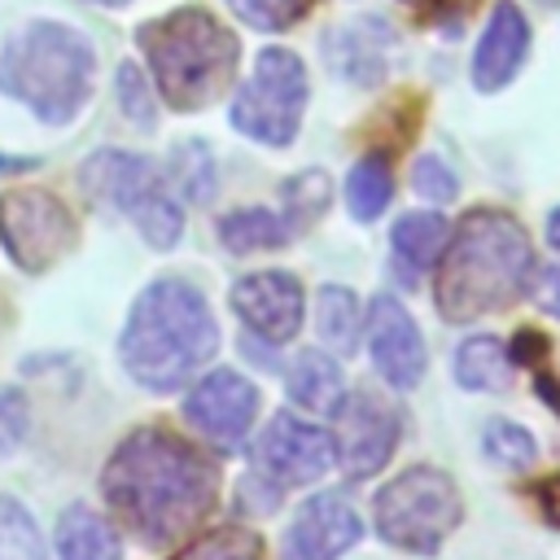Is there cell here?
Returning <instances> with one entry per match:
<instances>
[{"label": "cell", "instance_id": "cell-30", "mask_svg": "<svg viewBox=\"0 0 560 560\" xmlns=\"http://www.w3.org/2000/svg\"><path fill=\"white\" fill-rule=\"evenodd\" d=\"M284 206H289V219L293 223H311L319 219V210L328 206V179L324 171H302L284 184Z\"/></svg>", "mask_w": 560, "mask_h": 560}, {"label": "cell", "instance_id": "cell-5", "mask_svg": "<svg viewBox=\"0 0 560 560\" xmlns=\"http://www.w3.org/2000/svg\"><path fill=\"white\" fill-rule=\"evenodd\" d=\"M153 83L175 109H201L210 105L236 70V35L206 9H175L136 31Z\"/></svg>", "mask_w": 560, "mask_h": 560}, {"label": "cell", "instance_id": "cell-38", "mask_svg": "<svg viewBox=\"0 0 560 560\" xmlns=\"http://www.w3.org/2000/svg\"><path fill=\"white\" fill-rule=\"evenodd\" d=\"M547 241L560 249V206H556V210H551V219H547Z\"/></svg>", "mask_w": 560, "mask_h": 560}, {"label": "cell", "instance_id": "cell-20", "mask_svg": "<svg viewBox=\"0 0 560 560\" xmlns=\"http://www.w3.org/2000/svg\"><path fill=\"white\" fill-rule=\"evenodd\" d=\"M385 44H389V26H381V22H372V35H359V22H350V26H341L328 39V48H346V57H332V66L346 79H354V83L381 79V70H385Z\"/></svg>", "mask_w": 560, "mask_h": 560}, {"label": "cell", "instance_id": "cell-27", "mask_svg": "<svg viewBox=\"0 0 560 560\" xmlns=\"http://www.w3.org/2000/svg\"><path fill=\"white\" fill-rule=\"evenodd\" d=\"M171 179H175V188H179L188 201H206V197L214 192V162H210L206 144H197V140L179 144V149L171 153Z\"/></svg>", "mask_w": 560, "mask_h": 560}, {"label": "cell", "instance_id": "cell-23", "mask_svg": "<svg viewBox=\"0 0 560 560\" xmlns=\"http://www.w3.org/2000/svg\"><path fill=\"white\" fill-rule=\"evenodd\" d=\"M394 192V179H389V162L381 153H363L354 166H350V179H346V201L354 210L359 223H372L385 201Z\"/></svg>", "mask_w": 560, "mask_h": 560}, {"label": "cell", "instance_id": "cell-19", "mask_svg": "<svg viewBox=\"0 0 560 560\" xmlns=\"http://www.w3.org/2000/svg\"><path fill=\"white\" fill-rule=\"evenodd\" d=\"M446 241H451V228L442 214H402L394 223V258L407 267V271H424L433 267L442 254H446Z\"/></svg>", "mask_w": 560, "mask_h": 560}, {"label": "cell", "instance_id": "cell-37", "mask_svg": "<svg viewBox=\"0 0 560 560\" xmlns=\"http://www.w3.org/2000/svg\"><path fill=\"white\" fill-rule=\"evenodd\" d=\"M35 158H13V153H0V175H13V171H31Z\"/></svg>", "mask_w": 560, "mask_h": 560}, {"label": "cell", "instance_id": "cell-18", "mask_svg": "<svg viewBox=\"0 0 560 560\" xmlns=\"http://www.w3.org/2000/svg\"><path fill=\"white\" fill-rule=\"evenodd\" d=\"M289 398L315 416H332L341 411V398H346V381H341V368L324 354V350H306L293 359L289 368Z\"/></svg>", "mask_w": 560, "mask_h": 560}, {"label": "cell", "instance_id": "cell-2", "mask_svg": "<svg viewBox=\"0 0 560 560\" xmlns=\"http://www.w3.org/2000/svg\"><path fill=\"white\" fill-rule=\"evenodd\" d=\"M214 341L219 328L201 289L166 276L153 280L131 302V315L118 337V354L136 385L153 394H171L214 354Z\"/></svg>", "mask_w": 560, "mask_h": 560}, {"label": "cell", "instance_id": "cell-4", "mask_svg": "<svg viewBox=\"0 0 560 560\" xmlns=\"http://www.w3.org/2000/svg\"><path fill=\"white\" fill-rule=\"evenodd\" d=\"M96 52L66 22H26L0 48V92L26 105L39 122H70L92 96Z\"/></svg>", "mask_w": 560, "mask_h": 560}, {"label": "cell", "instance_id": "cell-9", "mask_svg": "<svg viewBox=\"0 0 560 560\" xmlns=\"http://www.w3.org/2000/svg\"><path fill=\"white\" fill-rule=\"evenodd\" d=\"M398 433H402L398 407L385 402V394L354 389L350 402H341V424H337V459H341L346 477H354V481L372 477L394 455Z\"/></svg>", "mask_w": 560, "mask_h": 560}, {"label": "cell", "instance_id": "cell-13", "mask_svg": "<svg viewBox=\"0 0 560 560\" xmlns=\"http://www.w3.org/2000/svg\"><path fill=\"white\" fill-rule=\"evenodd\" d=\"M368 350H372V363L376 372L394 385V389H411L420 385V372H424V341H420V328L416 319L407 315V306L389 293H381L368 311Z\"/></svg>", "mask_w": 560, "mask_h": 560}, {"label": "cell", "instance_id": "cell-15", "mask_svg": "<svg viewBox=\"0 0 560 560\" xmlns=\"http://www.w3.org/2000/svg\"><path fill=\"white\" fill-rule=\"evenodd\" d=\"M359 534H363L359 512L341 494H315L298 508L289 525V547L302 560H337L341 551L359 542Z\"/></svg>", "mask_w": 560, "mask_h": 560}, {"label": "cell", "instance_id": "cell-3", "mask_svg": "<svg viewBox=\"0 0 560 560\" xmlns=\"http://www.w3.org/2000/svg\"><path fill=\"white\" fill-rule=\"evenodd\" d=\"M534 271V249L525 228L508 210L477 206L455 223L438 271V311L446 319H477L512 306Z\"/></svg>", "mask_w": 560, "mask_h": 560}, {"label": "cell", "instance_id": "cell-31", "mask_svg": "<svg viewBox=\"0 0 560 560\" xmlns=\"http://www.w3.org/2000/svg\"><path fill=\"white\" fill-rule=\"evenodd\" d=\"M114 88H118L122 114H127L131 122H140V127H153L158 109H153V96H149V83H144V74H140L131 61H127V66H118V79H114Z\"/></svg>", "mask_w": 560, "mask_h": 560}, {"label": "cell", "instance_id": "cell-33", "mask_svg": "<svg viewBox=\"0 0 560 560\" xmlns=\"http://www.w3.org/2000/svg\"><path fill=\"white\" fill-rule=\"evenodd\" d=\"M26 424H31L26 394L22 389H0V455H9L26 438Z\"/></svg>", "mask_w": 560, "mask_h": 560}, {"label": "cell", "instance_id": "cell-1", "mask_svg": "<svg viewBox=\"0 0 560 560\" xmlns=\"http://www.w3.org/2000/svg\"><path fill=\"white\" fill-rule=\"evenodd\" d=\"M101 490L144 547H171L214 512L219 468L179 433L144 424L114 446Z\"/></svg>", "mask_w": 560, "mask_h": 560}, {"label": "cell", "instance_id": "cell-8", "mask_svg": "<svg viewBox=\"0 0 560 560\" xmlns=\"http://www.w3.org/2000/svg\"><path fill=\"white\" fill-rule=\"evenodd\" d=\"M74 241L79 223L48 188H9L0 197V245L22 271H48L74 249Z\"/></svg>", "mask_w": 560, "mask_h": 560}, {"label": "cell", "instance_id": "cell-39", "mask_svg": "<svg viewBox=\"0 0 560 560\" xmlns=\"http://www.w3.org/2000/svg\"><path fill=\"white\" fill-rule=\"evenodd\" d=\"M96 4H127V0H96Z\"/></svg>", "mask_w": 560, "mask_h": 560}, {"label": "cell", "instance_id": "cell-16", "mask_svg": "<svg viewBox=\"0 0 560 560\" xmlns=\"http://www.w3.org/2000/svg\"><path fill=\"white\" fill-rule=\"evenodd\" d=\"M529 52V22L525 13L512 4V0H499L486 31H481V44H477V57H472V83L481 92H499L525 61Z\"/></svg>", "mask_w": 560, "mask_h": 560}, {"label": "cell", "instance_id": "cell-34", "mask_svg": "<svg viewBox=\"0 0 560 560\" xmlns=\"http://www.w3.org/2000/svg\"><path fill=\"white\" fill-rule=\"evenodd\" d=\"M411 188L420 192V197H433V201H446V197H455V175L446 171V162L442 158H420L416 162V175H411Z\"/></svg>", "mask_w": 560, "mask_h": 560}, {"label": "cell", "instance_id": "cell-10", "mask_svg": "<svg viewBox=\"0 0 560 560\" xmlns=\"http://www.w3.org/2000/svg\"><path fill=\"white\" fill-rule=\"evenodd\" d=\"M332 455L328 433L293 416H276L254 446V464L271 486H311L332 468Z\"/></svg>", "mask_w": 560, "mask_h": 560}, {"label": "cell", "instance_id": "cell-29", "mask_svg": "<svg viewBox=\"0 0 560 560\" xmlns=\"http://www.w3.org/2000/svg\"><path fill=\"white\" fill-rule=\"evenodd\" d=\"M481 446L503 468H529L534 464V438L512 420H490L481 433Z\"/></svg>", "mask_w": 560, "mask_h": 560}, {"label": "cell", "instance_id": "cell-11", "mask_svg": "<svg viewBox=\"0 0 560 560\" xmlns=\"http://www.w3.org/2000/svg\"><path fill=\"white\" fill-rule=\"evenodd\" d=\"M184 416H188L192 429L206 433L210 442L236 446V442L249 433L254 416H258V389H254L245 376L219 368V372H210V376H201V381L192 385V394L184 398Z\"/></svg>", "mask_w": 560, "mask_h": 560}, {"label": "cell", "instance_id": "cell-26", "mask_svg": "<svg viewBox=\"0 0 560 560\" xmlns=\"http://www.w3.org/2000/svg\"><path fill=\"white\" fill-rule=\"evenodd\" d=\"M0 560H44L35 516L9 494H0Z\"/></svg>", "mask_w": 560, "mask_h": 560}, {"label": "cell", "instance_id": "cell-32", "mask_svg": "<svg viewBox=\"0 0 560 560\" xmlns=\"http://www.w3.org/2000/svg\"><path fill=\"white\" fill-rule=\"evenodd\" d=\"M232 13L258 31H280L302 13V0H228Z\"/></svg>", "mask_w": 560, "mask_h": 560}, {"label": "cell", "instance_id": "cell-35", "mask_svg": "<svg viewBox=\"0 0 560 560\" xmlns=\"http://www.w3.org/2000/svg\"><path fill=\"white\" fill-rule=\"evenodd\" d=\"M534 302L560 319V262L556 267H542L538 271V284H534Z\"/></svg>", "mask_w": 560, "mask_h": 560}, {"label": "cell", "instance_id": "cell-14", "mask_svg": "<svg viewBox=\"0 0 560 560\" xmlns=\"http://www.w3.org/2000/svg\"><path fill=\"white\" fill-rule=\"evenodd\" d=\"M79 179H83V192L92 201H105V206L127 210V214H136L153 192H162V179H158L153 162L140 158V153H122V149L92 153L83 162Z\"/></svg>", "mask_w": 560, "mask_h": 560}, {"label": "cell", "instance_id": "cell-21", "mask_svg": "<svg viewBox=\"0 0 560 560\" xmlns=\"http://www.w3.org/2000/svg\"><path fill=\"white\" fill-rule=\"evenodd\" d=\"M455 381L464 389H503L512 381V359L494 337H468L455 350Z\"/></svg>", "mask_w": 560, "mask_h": 560}, {"label": "cell", "instance_id": "cell-28", "mask_svg": "<svg viewBox=\"0 0 560 560\" xmlns=\"http://www.w3.org/2000/svg\"><path fill=\"white\" fill-rule=\"evenodd\" d=\"M131 223L140 228V236L153 245V249H171L175 241H179V232H184V210L166 197V188L162 192H153L136 214H131Z\"/></svg>", "mask_w": 560, "mask_h": 560}, {"label": "cell", "instance_id": "cell-25", "mask_svg": "<svg viewBox=\"0 0 560 560\" xmlns=\"http://www.w3.org/2000/svg\"><path fill=\"white\" fill-rule=\"evenodd\" d=\"M175 560H262V538L245 525H219L188 542Z\"/></svg>", "mask_w": 560, "mask_h": 560}, {"label": "cell", "instance_id": "cell-40", "mask_svg": "<svg viewBox=\"0 0 560 560\" xmlns=\"http://www.w3.org/2000/svg\"><path fill=\"white\" fill-rule=\"evenodd\" d=\"M542 4H560V0H542Z\"/></svg>", "mask_w": 560, "mask_h": 560}, {"label": "cell", "instance_id": "cell-24", "mask_svg": "<svg viewBox=\"0 0 560 560\" xmlns=\"http://www.w3.org/2000/svg\"><path fill=\"white\" fill-rule=\"evenodd\" d=\"M219 236L232 254H249V249H276L284 241V223L262 210V206H249V210H232L219 219Z\"/></svg>", "mask_w": 560, "mask_h": 560}, {"label": "cell", "instance_id": "cell-36", "mask_svg": "<svg viewBox=\"0 0 560 560\" xmlns=\"http://www.w3.org/2000/svg\"><path fill=\"white\" fill-rule=\"evenodd\" d=\"M538 508H542V516L560 529V477H551V481L538 486Z\"/></svg>", "mask_w": 560, "mask_h": 560}, {"label": "cell", "instance_id": "cell-6", "mask_svg": "<svg viewBox=\"0 0 560 560\" xmlns=\"http://www.w3.org/2000/svg\"><path fill=\"white\" fill-rule=\"evenodd\" d=\"M376 534L402 551H438L459 525V490L442 468H407L376 494Z\"/></svg>", "mask_w": 560, "mask_h": 560}, {"label": "cell", "instance_id": "cell-7", "mask_svg": "<svg viewBox=\"0 0 560 560\" xmlns=\"http://www.w3.org/2000/svg\"><path fill=\"white\" fill-rule=\"evenodd\" d=\"M306 109V70L289 48H262L232 101V127L258 144H289Z\"/></svg>", "mask_w": 560, "mask_h": 560}, {"label": "cell", "instance_id": "cell-12", "mask_svg": "<svg viewBox=\"0 0 560 560\" xmlns=\"http://www.w3.org/2000/svg\"><path fill=\"white\" fill-rule=\"evenodd\" d=\"M232 311L262 341H289L302 328V284L289 271H254L232 284Z\"/></svg>", "mask_w": 560, "mask_h": 560}, {"label": "cell", "instance_id": "cell-22", "mask_svg": "<svg viewBox=\"0 0 560 560\" xmlns=\"http://www.w3.org/2000/svg\"><path fill=\"white\" fill-rule=\"evenodd\" d=\"M315 332L337 354H350L359 346V302H354L350 289H337V284L319 289V298H315Z\"/></svg>", "mask_w": 560, "mask_h": 560}, {"label": "cell", "instance_id": "cell-17", "mask_svg": "<svg viewBox=\"0 0 560 560\" xmlns=\"http://www.w3.org/2000/svg\"><path fill=\"white\" fill-rule=\"evenodd\" d=\"M57 556L61 560H122V538L101 512H92L88 503H70L57 521Z\"/></svg>", "mask_w": 560, "mask_h": 560}]
</instances>
